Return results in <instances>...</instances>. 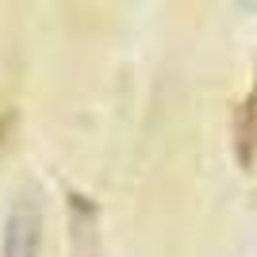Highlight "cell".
Segmentation results:
<instances>
[{
  "label": "cell",
  "mask_w": 257,
  "mask_h": 257,
  "mask_svg": "<svg viewBox=\"0 0 257 257\" xmlns=\"http://www.w3.org/2000/svg\"><path fill=\"white\" fill-rule=\"evenodd\" d=\"M39 230H43L39 204L31 196H20L12 204L8 226H4V257H35L39 253Z\"/></svg>",
  "instance_id": "cell-1"
},
{
  "label": "cell",
  "mask_w": 257,
  "mask_h": 257,
  "mask_svg": "<svg viewBox=\"0 0 257 257\" xmlns=\"http://www.w3.org/2000/svg\"><path fill=\"white\" fill-rule=\"evenodd\" d=\"M234 154L242 165H253V154H257V81L249 88V96L234 107Z\"/></svg>",
  "instance_id": "cell-2"
}]
</instances>
